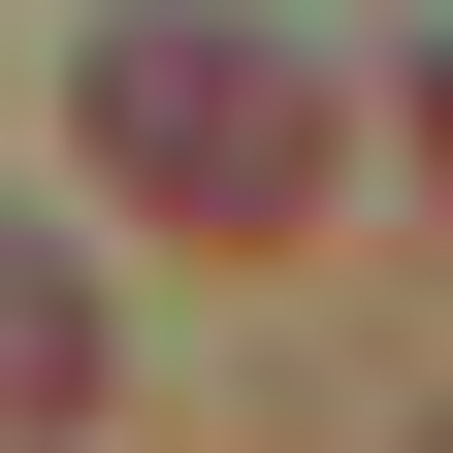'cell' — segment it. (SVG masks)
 Wrapping results in <instances>:
<instances>
[{
    "instance_id": "6da1fadb",
    "label": "cell",
    "mask_w": 453,
    "mask_h": 453,
    "mask_svg": "<svg viewBox=\"0 0 453 453\" xmlns=\"http://www.w3.org/2000/svg\"><path fill=\"white\" fill-rule=\"evenodd\" d=\"M97 130H130L195 226H292V195H324V97H292V33H97Z\"/></svg>"
}]
</instances>
